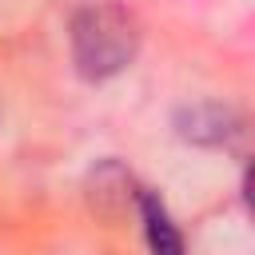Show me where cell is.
Here are the masks:
<instances>
[{
	"instance_id": "6da1fadb",
	"label": "cell",
	"mask_w": 255,
	"mask_h": 255,
	"mask_svg": "<svg viewBox=\"0 0 255 255\" xmlns=\"http://www.w3.org/2000/svg\"><path fill=\"white\" fill-rule=\"evenodd\" d=\"M68 44L76 72L100 84L131 68V60L139 56V20L120 4H88L72 16Z\"/></svg>"
},
{
	"instance_id": "3957f363",
	"label": "cell",
	"mask_w": 255,
	"mask_h": 255,
	"mask_svg": "<svg viewBox=\"0 0 255 255\" xmlns=\"http://www.w3.org/2000/svg\"><path fill=\"white\" fill-rule=\"evenodd\" d=\"M135 215H139V227H143L147 255H187V239H183L179 223L171 219L167 203L159 199V191L139 187L135 191Z\"/></svg>"
},
{
	"instance_id": "277c9868",
	"label": "cell",
	"mask_w": 255,
	"mask_h": 255,
	"mask_svg": "<svg viewBox=\"0 0 255 255\" xmlns=\"http://www.w3.org/2000/svg\"><path fill=\"white\" fill-rule=\"evenodd\" d=\"M135 183H131V175L116 163V159H108V163H100V167H92V175H88V199H92V207L100 211V215H124L128 207H135Z\"/></svg>"
},
{
	"instance_id": "7a4b0ae2",
	"label": "cell",
	"mask_w": 255,
	"mask_h": 255,
	"mask_svg": "<svg viewBox=\"0 0 255 255\" xmlns=\"http://www.w3.org/2000/svg\"><path fill=\"white\" fill-rule=\"evenodd\" d=\"M175 135L195 147H231L243 135V116L219 100H195L175 112Z\"/></svg>"
}]
</instances>
